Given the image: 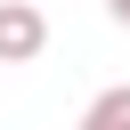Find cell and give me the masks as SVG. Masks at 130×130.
<instances>
[{
	"instance_id": "6da1fadb",
	"label": "cell",
	"mask_w": 130,
	"mask_h": 130,
	"mask_svg": "<svg viewBox=\"0 0 130 130\" xmlns=\"http://www.w3.org/2000/svg\"><path fill=\"white\" fill-rule=\"evenodd\" d=\"M49 49V16L32 0H0V65H32Z\"/></svg>"
},
{
	"instance_id": "7a4b0ae2",
	"label": "cell",
	"mask_w": 130,
	"mask_h": 130,
	"mask_svg": "<svg viewBox=\"0 0 130 130\" xmlns=\"http://www.w3.org/2000/svg\"><path fill=\"white\" fill-rule=\"evenodd\" d=\"M81 130H130V81L122 89H98L89 114H81Z\"/></svg>"
},
{
	"instance_id": "3957f363",
	"label": "cell",
	"mask_w": 130,
	"mask_h": 130,
	"mask_svg": "<svg viewBox=\"0 0 130 130\" xmlns=\"http://www.w3.org/2000/svg\"><path fill=\"white\" fill-rule=\"evenodd\" d=\"M106 16H114V24H130V0H106Z\"/></svg>"
}]
</instances>
